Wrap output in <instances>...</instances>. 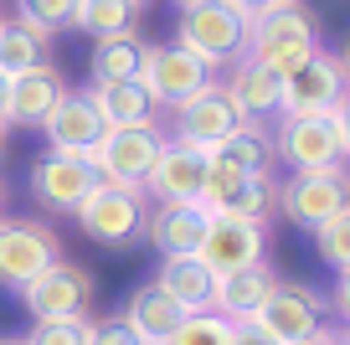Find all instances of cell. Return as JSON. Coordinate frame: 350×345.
<instances>
[{"instance_id": "1", "label": "cell", "mask_w": 350, "mask_h": 345, "mask_svg": "<svg viewBox=\"0 0 350 345\" xmlns=\"http://www.w3.org/2000/svg\"><path fill=\"white\" fill-rule=\"evenodd\" d=\"M319 52V16L304 0H284L273 11H258L247 21V57L268 73L288 77Z\"/></svg>"}, {"instance_id": "2", "label": "cell", "mask_w": 350, "mask_h": 345, "mask_svg": "<svg viewBox=\"0 0 350 345\" xmlns=\"http://www.w3.org/2000/svg\"><path fill=\"white\" fill-rule=\"evenodd\" d=\"M175 47H186L196 62L232 67L247 57V16L227 0H180V26H175Z\"/></svg>"}, {"instance_id": "3", "label": "cell", "mask_w": 350, "mask_h": 345, "mask_svg": "<svg viewBox=\"0 0 350 345\" xmlns=\"http://www.w3.org/2000/svg\"><path fill=\"white\" fill-rule=\"evenodd\" d=\"M62 258V242L36 216H0V289L21 294L36 273H46Z\"/></svg>"}, {"instance_id": "4", "label": "cell", "mask_w": 350, "mask_h": 345, "mask_svg": "<svg viewBox=\"0 0 350 345\" xmlns=\"http://www.w3.org/2000/svg\"><path fill=\"white\" fill-rule=\"evenodd\" d=\"M21 304L36 324H72L88 320V304H93V273L83 263L57 258L46 273H36L31 283L21 289Z\"/></svg>"}, {"instance_id": "5", "label": "cell", "mask_w": 350, "mask_h": 345, "mask_svg": "<svg viewBox=\"0 0 350 345\" xmlns=\"http://www.w3.org/2000/svg\"><path fill=\"white\" fill-rule=\"evenodd\" d=\"M72 216H77V227H83L93 242H103V248H129V242L144 238V216L150 212H144V191L98 181Z\"/></svg>"}, {"instance_id": "6", "label": "cell", "mask_w": 350, "mask_h": 345, "mask_svg": "<svg viewBox=\"0 0 350 345\" xmlns=\"http://www.w3.org/2000/svg\"><path fill=\"white\" fill-rule=\"evenodd\" d=\"M160 144H165V134L154 129V124H139V129H109L93 150H88V165H93V175L109 181V186L144 191L154 160H160Z\"/></svg>"}, {"instance_id": "7", "label": "cell", "mask_w": 350, "mask_h": 345, "mask_svg": "<svg viewBox=\"0 0 350 345\" xmlns=\"http://www.w3.org/2000/svg\"><path fill=\"white\" fill-rule=\"evenodd\" d=\"M273 206L299 227V232H314V227L329 222L340 206H350L345 165H335V170H294L284 186H273Z\"/></svg>"}, {"instance_id": "8", "label": "cell", "mask_w": 350, "mask_h": 345, "mask_svg": "<svg viewBox=\"0 0 350 345\" xmlns=\"http://www.w3.org/2000/svg\"><path fill=\"white\" fill-rule=\"evenodd\" d=\"M350 98V73L340 57H329L319 47L304 67L284 77V108H278V119H309V114H335L340 103Z\"/></svg>"}, {"instance_id": "9", "label": "cell", "mask_w": 350, "mask_h": 345, "mask_svg": "<svg viewBox=\"0 0 350 345\" xmlns=\"http://www.w3.org/2000/svg\"><path fill=\"white\" fill-rule=\"evenodd\" d=\"M139 83L144 93L154 98V108H180L186 98H196L206 83H217L206 62L186 52V47H144V62H139Z\"/></svg>"}, {"instance_id": "10", "label": "cell", "mask_w": 350, "mask_h": 345, "mask_svg": "<svg viewBox=\"0 0 350 345\" xmlns=\"http://www.w3.org/2000/svg\"><path fill=\"white\" fill-rule=\"evenodd\" d=\"M242 124H252V119L232 103L227 83H206L196 98H186V103L175 108V140L196 144V150H206V155L217 150L227 134H237Z\"/></svg>"}, {"instance_id": "11", "label": "cell", "mask_w": 350, "mask_h": 345, "mask_svg": "<svg viewBox=\"0 0 350 345\" xmlns=\"http://www.w3.org/2000/svg\"><path fill=\"white\" fill-rule=\"evenodd\" d=\"M273 155L288 160V170H335V165H345V150H340V134H335V119H329V114L278 119Z\"/></svg>"}, {"instance_id": "12", "label": "cell", "mask_w": 350, "mask_h": 345, "mask_svg": "<svg viewBox=\"0 0 350 345\" xmlns=\"http://www.w3.org/2000/svg\"><path fill=\"white\" fill-rule=\"evenodd\" d=\"M319 314H325V299H319L309 283L278 279V283H273V294L262 299V309L252 314V320H258L262 330L273 335L278 345H299V340H309V335L325 324Z\"/></svg>"}, {"instance_id": "13", "label": "cell", "mask_w": 350, "mask_h": 345, "mask_svg": "<svg viewBox=\"0 0 350 345\" xmlns=\"http://www.w3.org/2000/svg\"><path fill=\"white\" fill-rule=\"evenodd\" d=\"M206 181H211V155L206 150L165 140L160 160H154L150 181H144V196H150V201H201V196H206Z\"/></svg>"}, {"instance_id": "14", "label": "cell", "mask_w": 350, "mask_h": 345, "mask_svg": "<svg viewBox=\"0 0 350 345\" xmlns=\"http://www.w3.org/2000/svg\"><path fill=\"white\" fill-rule=\"evenodd\" d=\"M201 263L211 273H237L252 263H268V227L262 222H232V216H211L206 238H201Z\"/></svg>"}, {"instance_id": "15", "label": "cell", "mask_w": 350, "mask_h": 345, "mask_svg": "<svg viewBox=\"0 0 350 345\" xmlns=\"http://www.w3.org/2000/svg\"><path fill=\"white\" fill-rule=\"evenodd\" d=\"M211 216H232V222H268L273 212V175H237L211 165L206 196H201Z\"/></svg>"}, {"instance_id": "16", "label": "cell", "mask_w": 350, "mask_h": 345, "mask_svg": "<svg viewBox=\"0 0 350 345\" xmlns=\"http://www.w3.org/2000/svg\"><path fill=\"white\" fill-rule=\"evenodd\" d=\"M42 134H46V150H52V155H67V160H88V150H93V144H98L109 129H103L98 108L88 103V93H72V88H67L62 103L46 114Z\"/></svg>"}, {"instance_id": "17", "label": "cell", "mask_w": 350, "mask_h": 345, "mask_svg": "<svg viewBox=\"0 0 350 345\" xmlns=\"http://www.w3.org/2000/svg\"><path fill=\"white\" fill-rule=\"evenodd\" d=\"M206 227L211 212L201 201H154V212L144 216V238L160 248V258H186V253H201Z\"/></svg>"}, {"instance_id": "18", "label": "cell", "mask_w": 350, "mask_h": 345, "mask_svg": "<svg viewBox=\"0 0 350 345\" xmlns=\"http://www.w3.org/2000/svg\"><path fill=\"white\" fill-rule=\"evenodd\" d=\"M98 186V175H93V165L88 160H67V155H42V160L31 165V196L46 206V212H62L72 216L77 206L88 201V191Z\"/></svg>"}, {"instance_id": "19", "label": "cell", "mask_w": 350, "mask_h": 345, "mask_svg": "<svg viewBox=\"0 0 350 345\" xmlns=\"http://www.w3.org/2000/svg\"><path fill=\"white\" fill-rule=\"evenodd\" d=\"M124 324H129V335L139 345H165L175 335V324L186 320V309H180V304L170 299V294L160 289V283H139V289L129 294V299H124V314H119Z\"/></svg>"}, {"instance_id": "20", "label": "cell", "mask_w": 350, "mask_h": 345, "mask_svg": "<svg viewBox=\"0 0 350 345\" xmlns=\"http://www.w3.org/2000/svg\"><path fill=\"white\" fill-rule=\"evenodd\" d=\"M88 103L98 108L103 129H139V124H154V98L144 93L139 77H129V83H88Z\"/></svg>"}, {"instance_id": "21", "label": "cell", "mask_w": 350, "mask_h": 345, "mask_svg": "<svg viewBox=\"0 0 350 345\" xmlns=\"http://www.w3.org/2000/svg\"><path fill=\"white\" fill-rule=\"evenodd\" d=\"M154 283H160L186 314H206L211 299H217V273H211L196 253H186V258H160Z\"/></svg>"}, {"instance_id": "22", "label": "cell", "mask_w": 350, "mask_h": 345, "mask_svg": "<svg viewBox=\"0 0 350 345\" xmlns=\"http://www.w3.org/2000/svg\"><path fill=\"white\" fill-rule=\"evenodd\" d=\"M278 273L268 263H252V268H237V273H221L217 279V299H211V314L221 320H252L262 309V299L273 294Z\"/></svg>"}, {"instance_id": "23", "label": "cell", "mask_w": 350, "mask_h": 345, "mask_svg": "<svg viewBox=\"0 0 350 345\" xmlns=\"http://www.w3.org/2000/svg\"><path fill=\"white\" fill-rule=\"evenodd\" d=\"M227 93H232V103H237L252 124H262L268 114L278 119V108H284V77L268 73V67H258L252 57H242V62H232Z\"/></svg>"}, {"instance_id": "24", "label": "cell", "mask_w": 350, "mask_h": 345, "mask_svg": "<svg viewBox=\"0 0 350 345\" xmlns=\"http://www.w3.org/2000/svg\"><path fill=\"white\" fill-rule=\"evenodd\" d=\"M62 77L52 73V67H36V73L26 77H11V114H5V124H21V129H42L46 114H52L57 103H62Z\"/></svg>"}, {"instance_id": "25", "label": "cell", "mask_w": 350, "mask_h": 345, "mask_svg": "<svg viewBox=\"0 0 350 345\" xmlns=\"http://www.w3.org/2000/svg\"><path fill=\"white\" fill-rule=\"evenodd\" d=\"M211 165L217 170H237V175H268V165H273V134L262 124H242L237 134H227L211 150Z\"/></svg>"}, {"instance_id": "26", "label": "cell", "mask_w": 350, "mask_h": 345, "mask_svg": "<svg viewBox=\"0 0 350 345\" xmlns=\"http://www.w3.org/2000/svg\"><path fill=\"white\" fill-rule=\"evenodd\" d=\"M144 0H77L72 5V26L88 31L93 42H109V36H129L139 21Z\"/></svg>"}, {"instance_id": "27", "label": "cell", "mask_w": 350, "mask_h": 345, "mask_svg": "<svg viewBox=\"0 0 350 345\" xmlns=\"http://www.w3.org/2000/svg\"><path fill=\"white\" fill-rule=\"evenodd\" d=\"M144 62V42L139 36H109V42H93V57H88V77L93 83H129L139 77Z\"/></svg>"}, {"instance_id": "28", "label": "cell", "mask_w": 350, "mask_h": 345, "mask_svg": "<svg viewBox=\"0 0 350 345\" xmlns=\"http://www.w3.org/2000/svg\"><path fill=\"white\" fill-rule=\"evenodd\" d=\"M46 67V36H36L31 26L21 21H5L0 26V73L5 77H26Z\"/></svg>"}, {"instance_id": "29", "label": "cell", "mask_w": 350, "mask_h": 345, "mask_svg": "<svg viewBox=\"0 0 350 345\" xmlns=\"http://www.w3.org/2000/svg\"><path fill=\"white\" fill-rule=\"evenodd\" d=\"M309 238H314L319 258H325L335 273H340V268H350V206H340V212L329 216V222H319Z\"/></svg>"}, {"instance_id": "30", "label": "cell", "mask_w": 350, "mask_h": 345, "mask_svg": "<svg viewBox=\"0 0 350 345\" xmlns=\"http://www.w3.org/2000/svg\"><path fill=\"white\" fill-rule=\"evenodd\" d=\"M72 5L77 0H16V21L31 26L36 36H52L62 26H72Z\"/></svg>"}, {"instance_id": "31", "label": "cell", "mask_w": 350, "mask_h": 345, "mask_svg": "<svg viewBox=\"0 0 350 345\" xmlns=\"http://www.w3.org/2000/svg\"><path fill=\"white\" fill-rule=\"evenodd\" d=\"M227 340H232V320L206 309V314H186L165 345H227Z\"/></svg>"}, {"instance_id": "32", "label": "cell", "mask_w": 350, "mask_h": 345, "mask_svg": "<svg viewBox=\"0 0 350 345\" xmlns=\"http://www.w3.org/2000/svg\"><path fill=\"white\" fill-rule=\"evenodd\" d=\"M88 340V320H72V324H31L26 345H83Z\"/></svg>"}, {"instance_id": "33", "label": "cell", "mask_w": 350, "mask_h": 345, "mask_svg": "<svg viewBox=\"0 0 350 345\" xmlns=\"http://www.w3.org/2000/svg\"><path fill=\"white\" fill-rule=\"evenodd\" d=\"M83 345H139V340L129 335L124 320H88V340Z\"/></svg>"}, {"instance_id": "34", "label": "cell", "mask_w": 350, "mask_h": 345, "mask_svg": "<svg viewBox=\"0 0 350 345\" xmlns=\"http://www.w3.org/2000/svg\"><path fill=\"white\" fill-rule=\"evenodd\" d=\"M227 345H278V340L262 330L258 320H232V340Z\"/></svg>"}, {"instance_id": "35", "label": "cell", "mask_w": 350, "mask_h": 345, "mask_svg": "<svg viewBox=\"0 0 350 345\" xmlns=\"http://www.w3.org/2000/svg\"><path fill=\"white\" fill-rule=\"evenodd\" d=\"M329 304H335V314L350 324V268H340V279H335V294H329Z\"/></svg>"}, {"instance_id": "36", "label": "cell", "mask_w": 350, "mask_h": 345, "mask_svg": "<svg viewBox=\"0 0 350 345\" xmlns=\"http://www.w3.org/2000/svg\"><path fill=\"white\" fill-rule=\"evenodd\" d=\"M329 119H335V134H340V150H345V160H350V98H345V103L335 108V114H329Z\"/></svg>"}, {"instance_id": "37", "label": "cell", "mask_w": 350, "mask_h": 345, "mask_svg": "<svg viewBox=\"0 0 350 345\" xmlns=\"http://www.w3.org/2000/svg\"><path fill=\"white\" fill-rule=\"evenodd\" d=\"M227 5H237V11L247 16V21H252L258 11H273V5H284V0H227Z\"/></svg>"}, {"instance_id": "38", "label": "cell", "mask_w": 350, "mask_h": 345, "mask_svg": "<svg viewBox=\"0 0 350 345\" xmlns=\"http://www.w3.org/2000/svg\"><path fill=\"white\" fill-rule=\"evenodd\" d=\"M5 114H11V77L0 73V124H5Z\"/></svg>"}, {"instance_id": "39", "label": "cell", "mask_w": 350, "mask_h": 345, "mask_svg": "<svg viewBox=\"0 0 350 345\" xmlns=\"http://www.w3.org/2000/svg\"><path fill=\"white\" fill-rule=\"evenodd\" d=\"M299 345H335V330H329V324H319V330L309 335V340H299Z\"/></svg>"}, {"instance_id": "40", "label": "cell", "mask_w": 350, "mask_h": 345, "mask_svg": "<svg viewBox=\"0 0 350 345\" xmlns=\"http://www.w3.org/2000/svg\"><path fill=\"white\" fill-rule=\"evenodd\" d=\"M335 345H350V324H345V330H335Z\"/></svg>"}, {"instance_id": "41", "label": "cell", "mask_w": 350, "mask_h": 345, "mask_svg": "<svg viewBox=\"0 0 350 345\" xmlns=\"http://www.w3.org/2000/svg\"><path fill=\"white\" fill-rule=\"evenodd\" d=\"M340 62H345V73H350V42H345V52H340Z\"/></svg>"}, {"instance_id": "42", "label": "cell", "mask_w": 350, "mask_h": 345, "mask_svg": "<svg viewBox=\"0 0 350 345\" xmlns=\"http://www.w3.org/2000/svg\"><path fill=\"white\" fill-rule=\"evenodd\" d=\"M0 345H26V340H11V335H0Z\"/></svg>"}, {"instance_id": "43", "label": "cell", "mask_w": 350, "mask_h": 345, "mask_svg": "<svg viewBox=\"0 0 350 345\" xmlns=\"http://www.w3.org/2000/svg\"><path fill=\"white\" fill-rule=\"evenodd\" d=\"M0 201H5V186H0Z\"/></svg>"}, {"instance_id": "44", "label": "cell", "mask_w": 350, "mask_h": 345, "mask_svg": "<svg viewBox=\"0 0 350 345\" xmlns=\"http://www.w3.org/2000/svg\"><path fill=\"white\" fill-rule=\"evenodd\" d=\"M0 134H5V124H0Z\"/></svg>"}, {"instance_id": "45", "label": "cell", "mask_w": 350, "mask_h": 345, "mask_svg": "<svg viewBox=\"0 0 350 345\" xmlns=\"http://www.w3.org/2000/svg\"><path fill=\"white\" fill-rule=\"evenodd\" d=\"M0 26H5V21H0Z\"/></svg>"}]
</instances>
